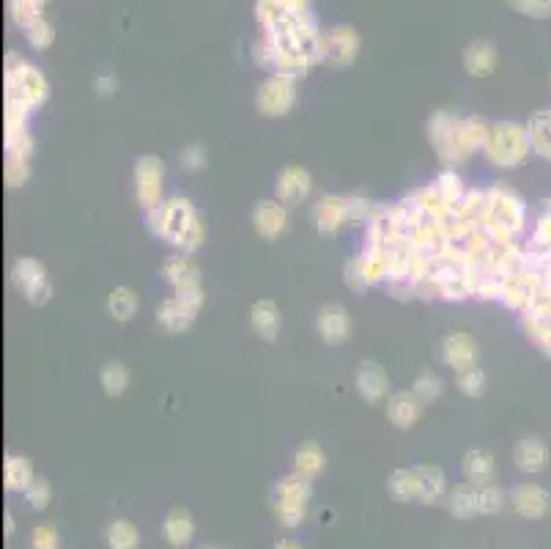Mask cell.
<instances>
[{
    "mask_svg": "<svg viewBox=\"0 0 551 549\" xmlns=\"http://www.w3.org/2000/svg\"><path fill=\"white\" fill-rule=\"evenodd\" d=\"M343 280H346V286L354 294H362V291H368V278H365V270H362V259L360 256H354V259L346 261V267H343Z\"/></svg>",
    "mask_w": 551,
    "mask_h": 549,
    "instance_id": "53",
    "label": "cell"
},
{
    "mask_svg": "<svg viewBox=\"0 0 551 549\" xmlns=\"http://www.w3.org/2000/svg\"><path fill=\"white\" fill-rule=\"evenodd\" d=\"M505 6L527 20H551V0H505Z\"/></svg>",
    "mask_w": 551,
    "mask_h": 549,
    "instance_id": "49",
    "label": "cell"
},
{
    "mask_svg": "<svg viewBox=\"0 0 551 549\" xmlns=\"http://www.w3.org/2000/svg\"><path fill=\"white\" fill-rule=\"evenodd\" d=\"M384 289H387V294H390L393 300H401V302L414 300V283L409 278L390 280V283H384Z\"/></svg>",
    "mask_w": 551,
    "mask_h": 549,
    "instance_id": "58",
    "label": "cell"
},
{
    "mask_svg": "<svg viewBox=\"0 0 551 549\" xmlns=\"http://www.w3.org/2000/svg\"><path fill=\"white\" fill-rule=\"evenodd\" d=\"M541 289H543L541 270L530 267V270H524L519 272V275H510V278L502 280V297H499V302H502L508 311L524 313L527 308H530L532 302H535V297L541 294Z\"/></svg>",
    "mask_w": 551,
    "mask_h": 549,
    "instance_id": "12",
    "label": "cell"
},
{
    "mask_svg": "<svg viewBox=\"0 0 551 549\" xmlns=\"http://www.w3.org/2000/svg\"><path fill=\"white\" fill-rule=\"evenodd\" d=\"M513 464L519 467V473L524 475H538L546 470L549 464V445L543 437H521L516 445H513Z\"/></svg>",
    "mask_w": 551,
    "mask_h": 549,
    "instance_id": "22",
    "label": "cell"
},
{
    "mask_svg": "<svg viewBox=\"0 0 551 549\" xmlns=\"http://www.w3.org/2000/svg\"><path fill=\"white\" fill-rule=\"evenodd\" d=\"M99 382H102L105 396H110V399H118V396H124L129 388V368L124 366L121 360H110V363H105V368H102Z\"/></svg>",
    "mask_w": 551,
    "mask_h": 549,
    "instance_id": "41",
    "label": "cell"
},
{
    "mask_svg": "<svg viewBox=\"0 0 551 549\" xmlns=\"http://www.w3.org/2000/svg\"><path fill=\"white\" fill-rule=\"evenodd\" d=\"M483 154H486V160L491 165H497L502 171H513V168L524 165L532 154L527 124H521V121H497V124H491V135H488Z\"/></svg>",
    "mask_w": 551,
    "mask_h": 549,
    "instance_id": "4",
    "label": "cell"
},
{
    "mask_svg": "<svg viewBox=\"0 0 551 549\" xmlns=\"http://www.w3.org/2000/svg\"><path fill=\"white\" fill-rule=\"evenodd\" d=\"M310 495H313V481L305 475L291 473L280 478L272 489H269V506L275 511L277 522L283 528H299L308 514Z\"/></svg>",
    "mask_w": 551,
    "mask_h": 549,
    "instance_id": "5",
    "label": "cell"
},
{
    "mask_svg": "<svg viewBox=\"0 0 551 549\" xmlns=\"http://www.w3.org/2000/svg\"><path fill=\"white\" fill-rule=\"evenodd\" d=\"M456 388L461 396L467 399H480L486 393V371L480 366H472L467 371H458L456 374Z\"/></svg>",
    "mask_w": 551,
    "mask_h": 549,
    "instance_id": "47",
    "label": "cell"
},
{
    "mask_svg": "<svg viewBox=\"0 0 551 549\" xmlns=\"http://www.w3.org/2000/svg\"><path fill=\"white\" fill-rule=\"evenodd\" d=\"M105 541L110 549H140V533L129 519H116L107 525Z\"/></svg>",
    "mask_w": 551,
    "mask_h": 549,
    "instance_id": "42",
    "label": "cell"
},
{
    "mask_svg": "<svg viewBox=\"0 0 551 549\" xmlns=\"http://www.w3.org/2000/svg\"><path fill=\"white\" fill-rule=\"evenodd\" d=\"M461 473H464V481H469V484H491V481H494V473H497V459H494V453L486 451V448H472V451L464 453V459H461Z\"/></svg>",
    "mask_w": 551,
    "mask_h": 549,
    "instance_id": "26",
    "label": "cell"
},
{
    "mask_svg": "<svg viewBox=\"0 0 551 549\" xmlns=\"http://www.w3.org/2000/svg\"><path fill=\"white\" fill-rule=\"evenodd\" d=\"M140 308V300L135 291L129 289V286H116V289L107 294V313H110V319H116V322L127 324L135 319V313Z\"/></svg>",
    "mask_w": 551,
    "mask_h": 549,
    "instance_id": "35",
    "label": "cell"
},
{
    "mask_svg": "<svg viewBox=\"0 0 551 549\" xmlns=\"http://www.w3.org/2000/svg\"><path fill=\"white\" fill-rule=\"evenodd\" d=\"M387 495L395 503H420V478L414 467H398L387 478Z\"/></svg>",
    "mask_w": 551,
    "mask_h": 549,
    "instance_id": "32",
    "label": "cell"
},
{
    "mask_svg": "<svg viewBox=\"0 0 551 549\" xmlns=\"http://www.w3.org/2000/svg\"><path fill=\"white\" fill-rule=\"evenodd\" d=\"M447 511L456 519H472L477 511V486L469 481H461L447 492Z\"/></svg>",
    "mask_w": 551,
    "mask_h": 549,
    "instance_id": "34",
    "label": "cell"
},
{
    "mask_svg": "<svg viewBox=\"0 0 551 549\" xmlns=\"http://www.w3.org/2000/svg\"><path fill=\"white\" fill-rule=\"evenodd\" d=\"M44 6H47V0H9L11 22H14L20 31H28L33 22L42 20Z\"/></svg>",
    "mask_w": 551,
    "mask_h": 549,
    "instance_id": "44",
    "label": "cell"
},
{
    "mask_svg": "<svg viewBox=\"0 0 551 549\" xmlns=\"http://www.w3.org/2000/svg\"><path fill=\"white\" fill-rule=\"evenodd\" d=\"M316 330L327 346H343L351 338V313L340 302H329L318 311Z\"/></svg>",
    "mask_w": 551,
    "mask_h": 549,
    "instance_id": "18",
    "label": "cell"
},
{
    "mask_svg": "<svg viewBox=\"0 0 551 549\" xmlns=\"http://www.w3.org/2000/svg\"><path fill=\"white\" fill-rule=\"evenodd\" d=\"M3 528H6V536H11V533H14V519H11V514H6V522H3Z\"/></svg>",
    "mask_w": 551,
    "mask_h": 549,
    "instance_id": "63",
    "label": "cell"
},
{
    "mask_svg": "<svg viewBox=\"0 0 551 549\" xmlns=\"http://www.w3.org/2000/svg\"><path fill=\"white\" fill-rule=\"evenodd\" d=\"M417 478H420V503L436 506L447 497V478L439 464H414Z\"/></svg>",
    "mask_w": 551,
    "mask_h": 549,
    "instance_id": "28",
    "label": "cell"
},
{
    "mask_svg": "<svg viewBox=\"0 0 551 549\" xmlns=\"http://www.w3.org/2000/svg\"><path fill=\"white\" fill-rule=\"evenodd\" d=\"M505 503H508V495H505L494 481H491V484L477 486V511H480V514L497 517L499 511L505 508Z\"/></svg>",
    "mask_w": 551,
    "mask_h": 549,
    "instance_id": "46",
    "label": "cell"
},
{
    "mask_svg": "<svg viewBox=\"0 0 551 549\" xmlns=\"http://www.w3.org/2000/svg\"><path fill=\"white\" fill-rule=\"evenodd\" d=\"M442 388H445V385H442V377H439L436 371H431V368L420 371L412 382L414 396L423 401L425 407H428V404H434V401L442 396Z\"/></svg>",
    "mask_w": 551,
    "mask_h": 549,
    "instance_id": "45",
    "label": "cell"
},
{
    "mask_svg": "<svg viewBox=\"0 0 551 549\" xmlns=\"http://www.w3.org/2000/svg\"><path fill=\"white\" fill-rule=\"evenodd\" d=\"M376 206L362 195H321L313 206V226L321 237L338 234L343 226L351 223H368L376 212Z\"/></svg>",
    "mask_w": 551,
    "mask_h": 549,
    "instance_id": "3",
    "label": "cell"
},
{
    "mask_svg": "<svg viewBox=\"0 0 551 549\" xmlns=\"http://www.w3.org/2000/svg\"><path fill=\"white\" fill-rule=\"evenodd\" d=\"M488 135H491V124L483 116H467L458 121V146L464 151V157L486 151Z\"/></svg>",
    "mask_w": 551,
    "mask_h": 549,
    "instance_id": "29",
    "label": "cell"
},
{
    "mask_svg": "<svg viewBox=\"0 0 551 549\" xmlns=\"http://www.w3.org/2000/svg\"><path fill=\"white\" fill-rule=\"evenodd\" d=\"M3 179H6V187H9V190L22 187V184L31 179V162L6 157V165H3Z\"/></svg>",
    "mask_w": 551,
    "mask_h": 549,
    "instance_id": "50",
    "label": "cell"
},
{
    "mask_svg": "<svg viewBox=\"0 0 551 549\" xmlns=\"http://www.w3.org/2000/svg\"><path fill=\"white\" fill-rule=\"evenodd\" d=\"M458 121H461V116H458L456 110L439 108L431 113V119L425 124L428 143H431V149L439 157V162L447 165V168L461 165V162L467 160L461 146H458Z\"/></svg>",
    "mask_w": 551,
    "mask_h": 549,
    "instance_id": "7",
    "label": "cell"
},
{
    "mask_svg": "<svg viewBox=\"0 0 551 549\" xmlns=\"http://www.w3.org/2000/svg\"><path fill=\"white\" fill-rule=\"evenodd\" d=\"M362 39L357 28H351L346 22H340L327 31V64L332 69H349L357 55H360Z\"/></svg>",
    "mask_w": 551,
    "mask_h": 549,
    "instance_id": "14",
    "label": "cell"
},
{
    "mask_svg": "<svg viewBox=\"0 0 551 549\" xmlns=\"http://www.w3.org/2000/svg\"><path fill=\"white\" fill-rule=\"evenodd\" d=\"M442 360L453 371H467V368L477 366L480 360V346L469 333H450L442 338Z\"/></svg>",
    "mask_w": 551,
    "mask_h": 549,
    "instance_id": "20",
    "label": "cell"
},
{
    "mask_svg": "<svg viewBox=\"0 0 551 549\" xmlns=\"http://www.w3.org/2000/svg\"><path fill=\"white\" fill-rule=\"evenodd\" d=\"M162 184H165V162L159 160L157 154H143L135 162V198L146 215L157 212L159 206L165 204Z\"/></svg>",
    "mask_w": 551,
    "mask_h": 549,
    "instance_id": "10",
    "label": "cell"
},
{
    "mask_svg": "<svg viewBox=\"0 0 551 549\" xmlns=\"http://www.w3.org/2000/svg\"><path fill=\"white\" fill-rule=\"evenodd\" d=\"M324 467H327V456L321 451V445L313 440L302 442L294 453V470L299 475H305V478H318V475L324 473Z\"/></svg>",
    "mask_w": 551,
    "mask_h": 549,
    "instance_id": "36",
    "label": "cell"
},
{
    "mask_svg": "<svg viewBox=\"0 0 551 549\" xmlns=\"http://www.w3.org/2000/svg\"><path fill=\"white\" fill-rule=\"evenodd\" d=\"M31 547L33 549H58L61 539H58V530L53 525H36L31 533Z\"/></svg>",
    "mask_w": 551,
    "mask_h": 549,
    "instance_id": "57",
    "label": "cell"
},
{
    "mask_svg": "<svg viewBox=\"0 0 551 549\" xmlns=\"http://www.w3.org/2000/svg\"><path fill=\"white\" fill-rule=\"evenodd\" d=\"M173 297L187 308V311L198 313L203 308V300H206V294H203L201 283H195V286H181V289H173Z\"/></svg>",
    "mask_w": 551,
    "mask_h": 549,
    "instance_id": "56",
    "label": "cell"
},
{
    "mask_svg": "<svg viewBox=\"0 0 551 549\" xmlns=\"http://www.w3.org/2000/svg\"><path fill=\"white\" fill-rule=\"evenodd\" d=\"M33 110L28 105H22L20 99L6 97V105H3V138L11 140L28 132V116Z\"/></svg>",
    "mask_w": 551,
    "mask_h": 549,
    "instance_id": "38",
    "label": "cell"
},
{
    "mask_svg": "<svg viewBox=\"0 0 551 549\" xmlns=\"http://www.w3.org/2000/svg\"><path fill=\"white\" fill-rule=\"evenodd\" d=\"M275 549H305V547H302V544H299V541H294V539H280L275 544Z\"/></svg>",
    "mask_w": 551,
    "mask_h": 549,
    "instance_id": "61",
    "label": "cell"
},
{
    "mask_svg": "<svg viewBox=\"0 0 551 549\" xmlns=\"http://www.w3.org/2000/svg\"><path fill=\"white\" fill-rule=\"evenodd\" d=\"M99 88H102V91H110V88H118L116 83H113V80H107V77H102V80H99Z\"/></svg>",
    "mask_w": 551,
    "mask_h": 549,
    "instance_id": "62",
    "label": "cell"
},
{
    "mask_svg": "<svg viewBox=\"0 0 551 549\" xmlns=\"http://www.w3.org/2000/svg\"><path fill=\"white\" fill-rule=\"evenodd\" d=\"M310 190H313V176H310L308 168H302V165H286L283 171L277 173L275 195L280 204H286V206L305 204Z\"/></svg>",
    "mask_w": 551,
    "mask_h": 549,
    "instance_id": "17",
    "label": "cell"
},
{
    "mask_svg": "<svg viewBox=\"0 0 551 549\" xmlns=\"http://www.w3.org/2000/svg\"><path fill=\"white\" fill-rule=\"evenodd\" d=\"M291 11H310V0H283Z\"/></svg>",
    "mask_w": 551,
    "mask_h": 549,
    "instance_id": "60",
    "label": "cell"
},
{
    "mask_svg": "<svg viewBox=\"0 0 551 549\" xmlns=\"http://www.w3.org/2000/svg\"><path fill=\"white\" fill-rule=\"evenodd\" d=\"M179 160L187 171H203L206 162H209V151H206V146H201V143H190L187 149H181Z\"/></svg>",
    "mask_w": 551,
    "mask_h": 549,
    "instance_id": "55",
    "label": "cell"
},
{
    "mask_svg": "<svg viewBox=\"0 0 551 549\" xmlns=\"http://www.w3.org/2000/svg\"><path fill=\"white\" fill-rule=\"evenodd\" d=\"M527 259L535 270H543L551 261V198H543L541 212L535 217V228H532L530 242L524 245Z\"/></svg>",
    "mask_w": 551,
    "mask_h": 549,
    "instance_id": "19",
    "label": "cell"
},
{
    "mask_svg": "<svg viewBox=\"0 0 551 549\" xmlns=\"http://www.w3.org/2000/svg\"><path fill=\"white\" fill-rule=\"evenodd\" d=\"M253 61L261 66V69H266V72L275 69V50H272V44L266 42V39L253 47Z\"/></svg>",
    "mask_w": 551,
    "mask_h": 549,
    "instance_id": "59",
    "label": "cell"
},
{
    "mask_svg": "<svg viewBox=\"0 0 551 549\" xmlns=\"http://www.w3.org/2000/svg\"><path fill=\"white\" fill-rule=\"evenodd\" d=\"M288 6L283 0H255V20L261 22L264 31H272L277 22H283L288 17Z\"/></svg>",
    "mask_w": 551,
    "mask_h": 549,
    "instance_id": "48",
    "label": "cell"
},
{
    "mask_svg": "<svg viewBox=\"0 0 551 549\" xmlns=\"http://www.w3.org/2000/svg\"><path fill=\"white\" fill-rule=\"evenodd\" d=\"M162 536L173 549H184L195 536V519L187 508H173L162 522Z\"/></svg>",
    "mask_w": 551,
    "mask_h": 549,
    "instance_id": "30",
    "label": "cell"
},
{
    "mask_svg": "<svg viewBox=\"0 0 551 549\" xmlns=\"http://www.w3.org/2000/svg\"><path fill=\"white\" fill-rule=\"evenodd\" d=\"M488 198H491V212L483 231L494 245H510L527 231V220H530V209L524 204L516 190H510L505 182H497L488 187Z\"/></svg>",
    "mask_w": 551,
    "mask_h": 549,
    "instance_id": "1",
    "label": "cell"
},
{
    "mask_svg": "<svg viewBox=\"0 0 551 549\" xmlns=\"http://www.w3.org/2000/svg\"><path fill=\"white\" fill-rule=\"evenodd\" d=\"M36 481L33 475V462L25 456H6L3 462V486L9 492H28V486Z\"/></svg>",
    "mask_w": 551,
    "mask_h": 549,
    "instance_id": "33",
    "label": "cell"
},
{
    "mask_svg": "<svg viewBox=\"0 0 551 549\" xmlns=\"http://www.w3.org/2000/svg\"><path fill=\"white\" fill-rule=\"evenodd\" d=\"M250 324H253V333L266 341V344H275L280 338V330H283V313H280V305L275 300H255L253 308H250Z\"/></svg>",
    "mask_w": 551,
    "mask_h": 549,
    "instance_id": "23",
    "label": "cell"
},
{
    "mask_svg": "<svg viewBox=\"0 0 551 549\" xmlns=\"http://www.w3.org/2000/svg\"><path fill=\"white\" fill-rule=\"evenodd\" d=\"M22 33H25V39H28V44H31L33 50H47V47L55 42V28L50 25V22L44 20V17L42 20L33 22L31 28Z\"/></svg>",
    "mask_w": 551,
    "mask_h": 549,
    "instance_id": "52",
    "label": "cell"
},
{
    "mask_svg": "<svg viewBox=\"0 0 551 549\" xmlns=\"http://www.w3.org/2000/svg\"><path fill=\"white\" fill-rule=\"evenodd\" d=\"M11 283L36 308H42L44 302L53 297V286H50V278H47V267L39 259H33V256H22V259L11 264Z\"/></svg>",
    "mask_w": 551,
    "mask_h": 549,
    "instance_id": "9",
    "label": "cell"
},
{
    "mask_svg": "<svg viewBox=\"0 0 551 549\" xmlns=\"http://www.w3.org/2000/svg\"><path fill=\"white\" fill-rule=\"evenodd\" d=\"M362 270H365V278H368V286H384L387 278H390V261H387V253L379 248H365L360 253Z\"/></svg>",
    "mask_w": 551,
    "mask_h": 549,
    "instance_id": "39",
    "label": "cell"
},
{
    "mask_svg": "<svg viewBox=\"0 0 551 549\" xmlns=\"http://www.w3.org/2000/svg\"><path fill=\"white\" fill-rule=\"evenodd\" d=\"M203 549H217V547H203Z\"/></svg>",
    "mask_w": 551,
    "mask_h": 549,
    "instance_id": "64",
    "label": "cell"
},
{
    "mask_svg": "<svg viewBox=\"0 0 551 549\" xmlns=\"http://www.w3.org/2000/svg\"><path fill=\"white\" fill-rule=\"evenodd\" d=\"M146 220H149L151 234L162 239L170 248L179 250V253H184L192 231L201 223V217L195 212V204H192L190 198H184V195L165 198V204L159 206L157 212L146 215Z\"/></svg>",
    "mask_w": 551,
    "mask_h": 549,
    "instance_id": "2",
    "label": "cell"
},
{
    "mask_svg": "<svg viewBox=\"0 0 551 549\" xmlns=\"http://www.w3.org/2000/svg\"><path fill=\"white\" fill-rule=\"evenodd\" d=\"M527 132H530L532 154L541 157L543 162H551V108H541L527 119Z\"/></svg>",
    "mask_w": 551,
    "mask_h": 549,
    "instance_id": "31",
    "label": "cell"
},
{
    "mask_svg": "<svg viewBox=\"0 0 551 549\" xmlns=\"http://www.w3.org/2000/svg\"><path fill=\"white\" fill-rule=\"evenodd\" d=\"M497 66L499 53L491 42L477 39V42L464 47V69H467L469 77H491L497 72Z\"/></svg>",
    "mask_w": 551,
    "mask_h": 549,
    "instance_id": "25",
    "label": "cell"
},
{
    "mask_svg": "<svg viewBox=\"0 0 551 549\" xmlns=\"http://www.w3.org/2000/svg\"><path fill=\"white\" fill-rule=\"evenodd\" d=\"M436 190H439V195L445 198L447 206H453V209H458L461 206V201L467 198V184H464V179H461V173L453 171V168H445V171L439 173L434 179Z\"/></svg>",
    "mask_w": 551,
    "mask_h": 549,
    "instance_id": "40",
    "label": "cell"
},
{
    "mask_svg": "<svg viewBox=\"0 0 551 549\" xmlns=\"http://www.w3.org/2000/svg\"><path fill=\"white\" fill-rule=\"evenodd\" d=\"M6 97L20 99L22 105L39 110L50 99V83L22 55L9 53L6 55Z\"/></svg>",
    "mask_w": 551,
    "mask_h": 549,
    "instance_id": "6",
    "label": "cell"
},
{
    "mask_svg": "<svg viewBox=\"0 0 551 549\" xmlns=\"http://www.w3.org/2000/svg\"><path fill=\"white\" fill-rule=\"evenodd\" d=\"M461 217L467 220L472 228H483L488 220V212H491V198H488V190H469L467 198L458 206Z\"/></svg>",
    "mask_w": 551,
    "mask_h": 549,
    "instance_id": "37",
    "label": "cell"
},
{
    "mask_svg": "<svg viewBox=\"0 0 551 549\" xmlns=\"http://www.w3.org/2000/svg\"><path fill=\"white\" fill-rule=\"evenodd\" d=\"M414 195V201H417V206H420V212H423V217H428V220H442V217L453 209V206H447V201L439 195V190H436V184H425L423 190H417Z\"/></svg>",
    "mask_w": 551,
    "mask_h": 549,
    "instance_id": "43",
    "label": "cell"
},
{
    "mask_svg": "<svg viewBox=\"0 0 551 549\" xmlns=\"http://www.w3.org/2000/svg\"><path fill=\"white\" fill-rule=\"evenodd\" d=\"M253 228L255 234L266 242H275L286 234L288 228V206L280 204L277 198H261L258 204L253 206Z\"/></svg>",
    "mask_w": 551,
    "mask_h": 549,
    "instance_id": "15",
    "label": "cell"
},
{
    "mask_svg": "<svg viewBox=\"0 0 551 549\" xmlns=\"http://www.w3.org/2000/svg\"><path fill=\"white\" fill-rule=\"evenodd\" d=\"M154 313H157V324L168 335L187 333L192 327V322H195V316H198V313L187 311L176 297H165V300L159 302Z\"/></svg>",
    "mask_w": 551,
    "mask_h": 549,
    "instance_id": "27",
    "label": "cell"
},
{
    "mask_svg": "<svg viewBox=\"0 0 551 549\" xmlns=\"http://www.w3.org/2000/svg\"><path fill=\"white\" fill-rule=\"evenodd\" d=\"M521 330L530 338V344L551 360V289L543 286L527 311L521 313Z\"/></svg>",
    "mask_w": 551,
    "mask_h": 549,
    "instance_id": "11",
    "label": "cell"
},
{
    "mask_svg": "<svg viewBox=\"0 0 551 549\" xmlns=\"http://www.w3.org/2000/svg\"><path fill=\"white\" fill-rule=\"evenodd\" d=\"M159 275H162V280L170 283L173 289L201 283V267H198L195 259L187 256V253H170V256H165V259H162V267H159Z\"/></svg>",
    "mask_w": 551,
    "mask_h": 549,
    "instance_id": "24",
    "label": "cell"
},
{
    "mask_svg": "<svg viewBox=\"0 0 551 549\" xmlns=\"http://www.w3.org/2000/svg\"><path fill=\"white\" fill-rule=\"evenodd\" d=\"M33 151H36V143H33L31 132H22V135H17V138L6 140V157L31 162Z\"/></svg>",
    "mask_w": 551,
    "mask_h": 549,
    "instance_id": "54",
    "label": "cell"
},
{
    "mask_svg": "<svg viewBox=\"0 0 551 549\" xmlns=\"http://www.w3.org/2000/svg\"><path fill=\"white\" fill-rule=\"evenodd\" d=\"M354 390L371 407L387 401L390 399V374H387V368L382 363H376V360H362L357 371H354Z\"/></svg>",
    "mask_w": 551,
    "mask_h": 549,
    "instance_id": "13",
    "label": "cell"
},
{
    "mask_svg": "<svg viewBox=\"0 0 551 549\" xmlns=\"http://www.w3.org/2000/svg\"><path fill=\"white\" fill-rule=\"evenodd\" d=\"M423 401L414 396V390H398V393H390V399L384 401V412H387V420L393 423L395 429H412L417 420L423 418Z\"/></svg>",
    "mask_w": 551,
    "mask_h": 549,
    "instance_id": "21",
    "label": "cell"
},
{
    "mask_svg": "<svg viewBox=\"0 0 551 549\" xmlns=\"http://www.w3.org/2000/svg\"><path fill=\"white\" fill-rule=\"evenodd\" d=\"M297 105V77L272 72L255 91V108L266 119H283Z\"/></svg>",
    "mask_w": 551,
    "mask_h": 549,
    "instance_id": "8",
    "label": "cell"
},
{
    "mask_svg": "<svg viewBox=\"0 0 551 549\" xmlns=\"http://www.w3.org/2000/svg\"><path fill=\"white\" fill-rule=\"evenodd\" d=\"M50 500H53V486L47 478H36L31 486H28V492H25V503L33 508V511H44V508L50 506Z\"/></svg>",
    "mask_w": 551,
    "mask_h": 549,
    "instance_id": "51",
    "label": "cell"
},
{
    "mask_svg": "<svg viewBox=\"0 0 551 549\" xmlns=\"http://www.w3.org/2000/svg\"><path fill=\"white\" fill-rule=\"evenodd\" d=\"M510 508L519 514L521 519H543L551 508L549 489L535 481L519 484L510 489Z\"/></svg>",
    "mask_w": 551,
    "mask_h": 549,
    "instance_id": "16",
    "label": "cell"
}]
</instances>
